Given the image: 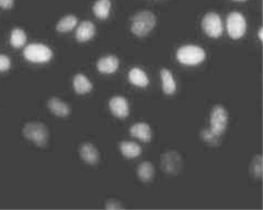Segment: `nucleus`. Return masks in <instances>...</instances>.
Returning <instances> with one entry per match:
<instances>
[{"label": "nucleus", "mask_w": 263, "mask_h": 210, "mask_svg": "<svg viewBox=\"0 0 263 210\" xmlns=\"http://www.w3.org/2000/svg\"><path fill=\"white\" fill-rule=\"evenodd\" d=\"M27 39L25 32L23 30L16 29L12 32V36H11V44L14 47L20 48L25 46Z\"/></svg>", "instance_id": "nucleus-21"}, {"label": "nucleus", "mask_w": 263, "mask_h": 210, "mask_svg": "<svg viewBox=\"0 0 263 210\" xmlns=\"http://www.w3.org/2000/svg\"><path fill=\"white\" fill-rule=\"evenodd\" d=\"M156 25V18L150 11H142L133 19L132 31L138 37H145Z\"/></svg>", "instance_id": "nucleus-1"}, {"label": "nucleus", "mask_w": 263, "mask_h": 210, "mask_svg": "<svg viewBox=\"0 0 263 210\" xmlns=\"http://www.w3.org/2000/svg\"><path fill=\"white\" fill-rule=\"evenodd\" d=\"M122 205L119 202L115 201H110L108 202L106 204V209H123Z\"/></svg>", "instance_id": "nucleus-26"}, {"label": "nucleus", "mask_w": 263, "mask_h": 210, "mask_svg": "<svg viewBox=\"0 0 263 210\" xmlns=\"http://www.w3.org/2000/svg\"><path fill=\"white\" fill-rule=\"evenodd\" d=\"M51 49L42 44H31L24 51V55L28 61L34 63H46L52 57Z\"/></svg>", "instance_id": "nucleus-5"}, {"label": "nucleus", "mask_w": 263, "mask_h": 210, "mask_svg": "<svg viewBox=\"0 0 263 210\" xmlns=\"http://www.w3.org/2000/svg\"><path fill=\"white\" fill-rule=\"evenodd\" d=\"M228 121V116L226 109L221 105L215 106L210 115V130L221 137L227 128Z\"/></svg>", "instance_id": "nucleus-6"}, {"label": "nucleus", "mask_w": 263, "mask_h": 210, "mask_svg": "<svg viewBox=\"0 0 263 210\" xmlns=\"http://www.w3.org/2000/svg\"><path fill=\"white\" fill-rule=\"evenodd\" d=\"M228 34L233 39H239L244 35L246 22L244 16L237 12L230 14L226 20Z\"/></svg>", "instance_id": "nucleus-4"}, {"label": "nucleus", "mask_w": 263, "mask_h": 210, "mask_svg": "<svg viewBox=\"0 0 263 210\" xmlns=\"http://www.w3.org/2000/svg\"><path fill=\"white\" fill-rule=\"evenodd\" d=\"M206 57L204 50L198 46L188 45L180 48L177 53L179 62L183 65L193 66L201 63Z\"/></svg>", "instance_id": "nucleus-2"}, {"label": "nucleus", "mask_w": 263, "mask_h": 210, "mask_svg": "<svg viewBox=\"0 0 263 210\" xmlns=\"http://www.w3.org/2000/svg\"><path fill=\"white\" fill-rule=\"evenodd\" d=\"M95 32L93 24L90 21H84L76 30V38L80 42H86L93 37Z\"/></svg>", "instance_id": "nucleus-12"}, {"label": "nucleus", "mask_w": 263, "mask_h": 210, "mask_svg": "<svg viewBox=\"0 0 263 210\" xmlns=\"http://www.w3.org/2000/svg\"><path fill=\"white\" fill-rule=\"evenodd\" d=\"M73 86L75 92L79 94L89 93L92 88L90 81L84 75L79 74L76 75L73 80Z\"/></svg>", "instance_id": "nucleus-17"}, {"label": "nucleus", "mask_w": 263, "mask_h": 210, "mask_svg": "<svg viewBox=\"0 0 263 210\" xmlns=\"http://www.w3.org/2000/svg\"><path fill=\"white\" fill-rule=\"evenodd\" d=\"M128 77L131 83L138 87H145L149 83L146 74L139 68L132 69L129 73Z\"/></svg>", "instance_id": "nucleus-18"}, {"label": "nucleus", "mask_w": 263, "mask_h": 210, "mask_svg": "<svg viewBox=\"0 0 263 210\" xmlns=\"http://www.w3.org/2000/svg\"><path fill=\"white\" fill-rule=\"evenodd\" d=\"M77 24V18L74 16H68L59 22L57 29L59 32H67L72 30Z\"/></svg>", "instance_id": "nucleus-22"}, {"label": "nucleus", "mask_w": 263, "mask_h": 210, "mask_svg": "<svg viewBox=\"0 0 263 210\" xmlns=\"http://www.w3.org/2000/svg\"><path fill=\"white\" fill-rule=\"evenodd\" d=\"M258 38L259 39V40L261 41H262L263 40V30H262V28H261L258 32Z\"/></svg>", "instance_id": "nucleus-28"}, {"label": "nucleus", "mask_w": 263, "mask_h": 210, "mask_svg": "<svg viewBox=\"0 0 263 210\" xmlns=\"http://www.w3.org/2000/svg\"><path fill=\"white\" fill-rule=\"evenodd\" d=\"M110 8L109 0H98L94 5L93 11L98 18L104 20L108 17Z\"/></svg>", "instance_id": "nucleus-20"}, {"label": "nucleus", "mask_w": 263, "mask_h": 210, "mask_svg": "<svg viewBox=\"0 0 263 210\" xmlns=\"http://www.w3.org/2000/svg\"><path fill=\"white\" fill-rule=\"evenodd\" d=\"M14 4V0H0V7L5 9L12 8Z\"/></svg>", "instance_id": "nucleus-27"}, {"label": "nucleus", "mask_w": 263, "mask_h": 210, "mask_svg": "<svg viewBox=\"0 0 263 210\" xmlns=\"http://www.w3.org/2000/svg\"><path fill=\"white\" fill-rule=\"evenodd\" d=\"M80 153L81 158L87 163L94 165L99 160V153L90 143H84L81 147Z\"/></svg>", "instance_id": "nucleus-10"}, {"label": "nucleus", "mask_w": 263, "mask_h": 210, "mask_svg": "<svg viewBox=\"0 0 263 210\" xmlns=\"http://www.w3.org/2000/svg\"><path fill=\"white\" fill-rule=\"evenodd\" d=\"M119 65L118 59L114 56H107L101 59L97 63V69L104 74H111L115 72Z\"/></svg>", "instance_id": "nucleus-14"}, {"label": "nucleus", "mask_w": 263, "mask_h": 210, "mask_svg": "<svg viewBox=\"0 0 263 210\" xmlns=\"http://www.w3.org/2000/svg\"><path fill=\"white\" fill-rule=\"evenodd\" d=\"M202 27L206 34L212 38H218L223 33L222 20L217 14L211 13L205 16L202 20Z\"/></svg>", "instance_id": "nucleus-7"}, {"label": "nucleus", "mask_w": 263, "mask_h": 210, "mask_svg": "<svg viewBox=\"0 0 263 210\" xmlns=\"http://www.w3.org/2000/svg\"><path fill=\"white\" fill-rule=\"evenodd\" d=\"M138 174L140 179L144 182L150 181L155 174V168L149 161H144L139 165Z\"/></svg>", "instance_id": "nucleus-19"}, {"label": "nucleus", "mask_w": 263, "mask_h": 210, "mask_svg": "<svg viewBox=\"0 0 263 210\" xmlns=\"http://www.w3.org/2000/svg\"><path fill=\"white\" fill-rule=\"evenodd\" d=\"M162 87L164 93L167 95L173 94L177 90V85L171 72L167 69H163L161 72Z\"/></svg>", "instance_id": "nucleus-16"}, {"label": "nucleus", "mask_w": 263, "mask_h": 210, "mask_svg": "<svg viewBox=\"0 0 263 210\" xmlns=\"http://www.w3.org/2000/svg\"><path fill=\"white\" fill-rule=\"evenodd\" d=\"M119 148L123 155L127 158L138 157L142 152L141 146L133 141H123L120 143Z\"/></svg>", "instance_id": "nucleus-15"}, {"label": "nucleus", "mask_w": 263, "mask_h": 210, "mask_svg": "<svg viewBox=\"0 0 263 210\" xmlns=\"http://www.w3.org/2000/svg\"><path fill=\"white\" fill-rule=\"evenodd\" d=\"M11 67L10 59L5 55H0V72L8 70Z\"/></svg>", "instance_id": "nucleus-25"}, {"label": "nucleus", "mask_w": 263, "mask_h": 210, "mask_svg": "<svg viewBox=\"0 0 263 210\" xmlns=\"http://www.w3.org/2000/svg\"><path fill=\"white\" fill-rule=\"evenodd\" d=\"M182 158L176 151H171L164 153L161 158L162 167L167 173H177L181 168Z\"/></svg>", "instance_id": "nucleus-8"}, {"label": "nucleus", "mask_w": 263, "mask_h": 210, "mask_svg": "<svg viewBox=\"0 0 263 210\" xmlns=\"http://www.w3.org/2000/svg\"><path fill=\"white\" fill-rule=\"evenodd\" d=\"M201 136L205 142L212 146L218 145L220 142L221 137L214 134L210 128L203 130Z\"/></svg>", "instance_id": "nucleus-23"}, {"label": "nucleus", "mask_w": 263, "mask_h": 210, "mask_svg": "<svg viewBox=\"0 0 263 210\" xmlns=\"http://www.w3.org/2000/svg\"><path fill=\"white\" fill-rule=\"evenodd\" d=\"M109 108L113 115L118 118L123 119L129 114V107L126 99L121 96H116L111 99Z\"/></svg>", "instance_id": "nucleus-9"}, {"label": "nucleus", "mask_w": 263, "mask_h": 210, "mask_svg": "<svg viewBox=\"0 0 263 210\" xmlns=\"http://www.w3.org/2000/svg\"><path fill=\"white\" fill-rule=\"evenodd\" d=\"M24 134L29 140L38 146L45 147L49 139V131L47 127L40 123H30L24 127Z\"/></svg>", "instance_id": "nucleus-3"}, {"label": "nucleus", "mask_w": 263, "mask_h": 210, "mask_svg": "<svg viewBox=\"0 0 263 210\" xmlns=\"http://www.w3.org/2000/svg\"><path fill=\"white\" fill-rule=\"evenodd\" d=\"M251 172L256 178H261L262 176V158L261 155L256 156L252 161Z\"/></svg>", "instance_id": "nucleus-24"}, {"label": "nucleus", "mask_w": 263, "mask_h": 210, "mask_svg": "<svg viewBox=\"0 0 263 210\" xmlns=\"http://www.w3.org/2000/svg\"><path fill=\"white\" fill-rule=\"evenodd\" d=\"M132 136L142 141L149 142L152 138V131L150 126L145 123H137L130 129Z\"/></svg>", "instance_id": "nucleus-11"}, {"label": "nucleus", "mask_w": 263, "mask_h": 210, "mask_svg": "<svg viewBox=\"0 0 263 210\" xmlns=\"http://www.w3.org/2000/svg\"><path fill=\"white\" fill-rule=\"evenodd\" d=\"M48 107L51 112L58 117H67L70 113L69 106L57 98H51L48 102Z\"/></svg>", "instance_id": "nucleus-13"}, {"label": "nucleus", "mask_w": 263, "mask_h": 210, "mask_svg": "<svg viewBox=\"0 0 263 210\" xmlns=\"http://www.w3.org/2000/svg\"><path fill=\"white\" fill-rule=\"evenodd\" d=\"M234 1L239 2H244L246 1V0H234Z\"/></svg>", "instance_id": "nucleus-29"}]
</instances>
